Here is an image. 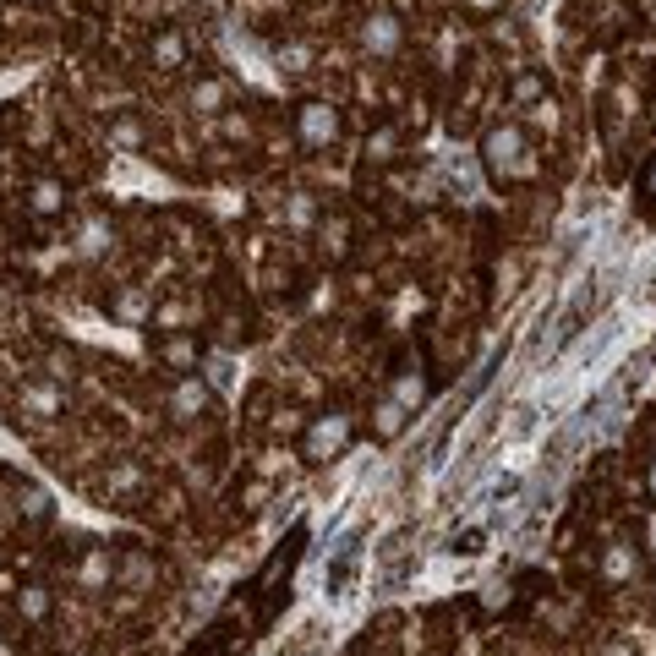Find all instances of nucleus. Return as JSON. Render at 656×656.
<instances>
[{
  "instance_id": "f257e3e1",
  "label": "nucleus",
  "mask_w": 656,
  "mask_h": 656,
  "mask_svg": "<svg viewBox=\"0 0 656 656\" xmlns=\"http://www.w3.org/2000/svg\"><path fill=\"white\" fill-rule=\"evenodd\" d=\"M482 170L492 181H531L536 175V154L525 143L520 126H487L482 132Z\"/></svg>"
},
{
  "instance_id": "f03ea898",
  "label": "nucleus",
  "mask_w": 656,
  "mask_h": 656,
  "mask_svg": "<svg viewBox=\"0 0 656 656\" xmlns=\"http://www.w3.org/2000/svg\"><path fill=\"white\" fill-rule=\"evenodd\" d=\"M350 438H356V416H350V410H323V416H312L307 432H301V460L328 465L350 449Z\"/></svg>"
},
{
  "instance_id": "7ed1b4c3",
  "label": "nucleus",
  "mask_w": 656,
  "mask_h": 656,
  "mask_svg": "<svg viewBox=\"0 0 656 656\" xmlns=\"http://www.w3.org/2000/svg\"><path fill=\"white\" fill-rule=\"evenodd\" d=\"M296 137H301L307 148H328V143H339V110H334V104H323V99L296 104Z\"/></svg>"
},
{
  "instance_id": "20e7f679",
  "label": "nucleus",
  "mask_w": 656,
  "mask_h": 656,
  "mask_svg": "<svg viewBox=\"0 0 656 656\" xmlns=\"http://www.w3.org/2000/svg\"><path fill=\"white\" fill-rule=\"evenodd\" d=\"M170 416L175 421H197L203 410H214V383L208 378H197V372H186V378H175L170 383Z\"/></svg>"
},
{
  "instance_id": "39448f33",
  "label": "nucleus",
  "mask_w": 656,
  "mask_h": 656,
  "mask_svg": "<svg viewBox=\"0 0 656 656\" xmlns=\"http://www.w3.org/2000/svg\"><path fill=\"white\" fill-rule=\"evenodd\" d=\"M356 33H361V50H367V55H394L405 44V22L394 17V11H383V6L367 11Z\"/></svg>"
},
{
  "instance_id": "423d86ee",
  "label": "nucleus",
  "mask_w": 656,
  "mask_h": 656,
  "mask_svg": "<svg viewBox=\"0 0 656 656\" xmlns=\"http://www.w3.org/2000/svg\"><path fill=\"white\" fill-rule=\"evenodd\" d=\"M389 394L400 400L410 416H416L421 405H427V394H432V383H427V372H421V361H410L400 356V367H394V378H389Z\"/></svg>"
},
{
  "instance_id": "0eeeda50",
  "label": "nucleus",
  "mask_w": 656,
  "mask_h": 656,
  "mask_svg": "<svg viewBox=\"0 0 656 656\" xmlns=\"http://www.w3.org/2000/svg\"><path fill=\"white\" fill-rule=\"evenodd\" d=\"M72 580L82 585V591H104V585L115 580V553H110V547H82Z\"/></svg>"
},
{
  "instance_id": "6e6552de",
  "label": "nucleus",
  "mask_w": 656,
  "mask_h": 656,
  "mask_svg": "<svg viewBox=\"0 0 656 656\" xmlns=\"http://www.w3.org/2000/svg\"><path fill=\"white\" fill-rule=\"evenodd\" d=\"M66 181H55V175H39V181H28V214L39 219H61L66 214Z\"/></svg>"
},
{
  "instance_id": "1a4fd4ad",
  "label": "nucleus",
  "mask_w": 656,
  "mask_h": 656,
  "mask_svg": "<svg viewBox=\"0 0 656 656\" xmlns=\"http://www.w3.org/2000/svg\"><path fill=\"white\" fill-rule=\"evenodd\" d=\"M596 569H602V580L629 585V580L640 574V547H635V542H607V553L596 558Z\"/></svg>"
},
{
  "instance_id": "9d476101",
  "label": "nucleus",
  "mask_w": 656,
  "mask_h": 656,
  "mask_svg": "<svg viewBox=\"0 0 656 656\" xmlns=\"http://www.w3.org/2000/svg\"><path fill=\"white\" fill-rule=\"evenodd\" d=\"M159 367H170L175 378H186V372H197V356H203V345H197V334H170L164 345L154 350Z\"/></svg>"
},
{
  "instance_id": "9b49d317",
  "label": "nucleus",
  "mask_w": 656,
  "mask_h": 656,
  "mask_svg": "<svg viewBox=\"0 0 656 656\" xmlns=\"http://www.w3.org/2000/svg\"><path fill=\"white\" fill-rule=\"evenodd\" d=\"M50 613H55V591L44 580H28V585H17V618L22 624H50Z\"/></svg>"
},
{
  "instance_id": "f8f14e48",
  "label": "nucleus",
  "mask_w": 656,
  "mask_h": 656,
  "mask_svg": "<svg viewBox=\"0 0 656 656\" xmlns=\"http://www.w3.org/2000/svg\"><path fill=\"white\" fill-rule=\"evenodd\" d=\"M148 61H154L159 72H181V66H186V33H181V28L154 33V44H148Z\"/></svg>"
},
{
  "instance_id": "ddd939ff",
  "label": "nucleus",
  "mask_w": 656,
  "mask_h": 656,
  "mask_svg": "<svg viewBox=\"0 0 656 656\" xmlns=\"http://www.w3.org/2000/svg\"><path fill=\"white\" fill-rule=\"evenodd\" d=\"M405 421H410V410H405L400 400H394V394H383V400L372 405V432H378L383 443H394V438H400V432H405Z\"/></svg>"
},
{
  "instance_id": "4468645a",
  "label": "nucleus",
  "mask_w": 656,
  "mask_h": 656,
  "mask_svg": "<svg viewBox=\"0 0 656 656\" xmlns=\"http://www.w3.org/2000/svg\"><path fill=\"white\" fill-rule=\"evenodd\" d=\"M110 318H121V323H148V318H154V296H148L143 285L121 290V296L110 301Z\"/></svg>"
},
{
  "instance_id": "2eb2a0df",
  "label": "nucleus",
  "mask_w": 656,
  "mask_h": 656,
  "mask_svg": "<svg viewBox=\"0 0 656 656\" xmlns=\"http://www.w3.org/2000/svg\"><path fill=\"white\" fill-rule=\"evenodd\" d=\"M115 580H121L126 591L148 585V580H154V558H148V553H121V558H115Z\"/></svg>"
},
{
  "instance_id": "dca6fc26",
  "label": "nucleus",
  "mask_w": 656,
  "mask_h": 656,
  "mask_svg": "<svg viewBox=\"0 0 656 656\" xmlns=\"http://www.w3.org/2000/svg\"><path fill=\"white\" fill-rule=\"evenodd\" d=\"M318 241H323L328 257H345V252H350V219H345V214L318 219Z\"/></svg>"
},
{
  "instance_id": "f3484780",
  "label": "nucleus",
  "mask_w": 656,
  "mask_h": 656,
  "mask_svg": "<svg viewBox=\"0 0 656 656\" xmlns=\"http://www.w3.org/2000/svg\"><path fill=\"white\" fill-rule=\"evenodd\" d=\"M400 143H405V132H400V126H378V132H367V159H372V164L400 159Z\"/></svg>"
},
{
  "instance_id": "a211bd4d",
  "label": "nucleus",
  "mask_w": 656,
  "mask_h": 656,
  "mask_svg": "<svg viewBox=\"0 0 656 656\" xmlns=\"http://www.w3.org/2000/svg\"><path fill=\"white\" fill-rule=\"evenodd\" d=\"M225 99H230V88L219 77H203V82H192V110H203V115H219L225 110Z\"/></svg>"
},
{
  "instance_id": "6ab92c4d",
  "label": "nucleus",
  "mask_w": 656,
  "mask_h": 656,
  "mask_svg": "<svg viewBox=\"0 0 656 656\" xmlns=\"http://www.w3.org/2000/svg\"><path fill=\"white\" fill-rule=\"evenodd\" d=\"M22 410L55 416V410H61V389H55V383H28V389H22Z\"/></svg>"
},
{
  "instance_id": "aec40b11",
  "label": "nucleus",
  "mask_w": 656,
  "mask_h": 656,
  "mask_svg": "<svg viewBox=\"0 0 656 656\" xmlns=\"http://www.w3.org/2000/svg\"><path fill=\"white\" fill-rule=\"evenodd\" d=\"M285 225H290V230H312V225H318V203H312L307 192H296V197L285 203Z\"/></svg>"
},
{
  "instance_id": "412c9836",
  "label": "nucleus",
  "mask_w": 656,
  "mask_h": 656,
  "mask_svg": "<svg viewBox=\"0 0 656 656\" xmlns=\"http://www.w3.org/2000/svg\"><path fill=\"white\" fill-rule=\"evenodd\" d=\"M82 257H99V252H110V225H104V219H88V225H82Z\"/></svg>"
},
{
  "instance_id": "4be33fe9",
  "label": "nucleus",
  "mask_w": 656,
  "mask_h": 656,
  "mask_svg": "<svg viewBox=\"0 0 656 656\" xmlns=\"http://www.w3.org/2000/svg\"><path fill=\"white\" fill-rule=\"evenodd\" d=\"M110 143L115 148H137L143 143V121H137V115H121V121L110 126Z\"/></svg>"
},
{
  "instance_id": "5701e85b",
  "label": "nucleus",
  "mask_w": 656,
  "mask_h": 656,
  "mask_svg": "<svg viewBox=\"0 0 656 656\" xmlns=\"http://www.w3.org/2000/svg\"><path fill=\"white\" fill-rule=\"evenodd\" d=\"M514 104H531V99H542V93H547V82L542 77H536V72H520V77H514Z\"/></svg>"
},
{
  "instance_id": "b1692460",
  "label": "nucleus",
  "mask_w": 656,
  "mask_h": 656,
  "mask_svg": "<svg viewBox=\"0 0 656 656\" xmlns=\"http://www.w3.org/2000/svg\"><path fill=\"white\" fill-rule=\"evenodd\" d=\"M312 50L307 44H279V72H307Z\"/></svg>"
},
{
  "instance_id": "393cba45",
  "label": "nucleus",
  "mask_w": 656,
  "mask_h": 656,
  "mask_svg": "<svg viewBox=\"0 0 656 656\" xmlns=\"http://www.w3.org/2000/svg\"><path fill=\"white\" fill-rule=\"evenodd\" d=\"M110 487H115V492H126V487H143V465H121V471L110 476Z\"/></svg>"
},
{
  "instance_id": "a878e982",
  "label": "nucleus",
  "mask_w": 656,
  "mask_h": 656,
  "mask_svg": "<svg viewBox=\"0 0 656 656\" xmlns=\"http://www.w3.org/2000/svg\"><path fill=\"white\" fill-rule=\"evenodd\" d=\"M454 553H482V531H465L460 542H454Z\"/></svg>"
},
{
  "instance_id": "bb28decb",
  "label": "nucleus",
  "mask_w": 656,
  "mask_h": 656,
  "mask_svg": "<svg viewBox=\"0 0 656 656\" xmlns=\"http://www.w3.org/2000/svg\"><path fill=\"white\" fill-rule=\"evenodd\" d=\"M640 186H646V197H651V203H656V159L646 164V170H640Z\"/></svg>"
},
{
  "instance_id": "cd10ccee",
  "label": "nucleus",
  "mask_w": 656,
  "mask_h": 656,
  "mask_svg": "<svg viewBox=\"0 0 656 656\" xmlns=\"http://www.w3.org/2000/svg\"><path fill=\"white\" fill-rule=\"evenodd\" d=\"M646 498H656V454H651V465H646Z\"/></svg>"
},
{
  "instance_id": "c85d7f7f",
  "label": "nucleus",
  "mask_w": 656,
  "mask_h": 656,
  "mask_svg": "<svg viewBox=\"0 0 656 656\" xmlns=\"http://www.w3.org/2000/svg\"><path fill=\"white\" fill-rule=\"evenodd\" d=\"M471 6H482V11H487V6H498V0H471Z\"/></svg>"
},
{
  "instance_id": "c756f323",
  "label": "nucleus",
  "mask_w": 656,
  "mask_h": 656,
  "mask_svg": "<svg viewBox=\"0 0 656 656\" xmlns=\"http://www.w3.org/2000/svg\"><path fill=\"white\" fill-rule=\"evenodd\" d=\"M28 6H33V0H28Z\"/></svg>"
}]
</instances>
